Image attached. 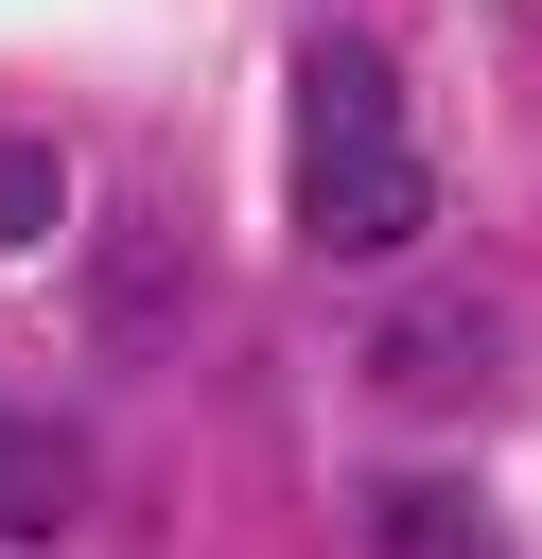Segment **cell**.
<instances>
[{
  "instance_id": "6da1fadb",
  "label": "cell",
  "mask_w": 542,
  "mask_h": 559,
  "mask_svg": "<svg viewBox=\"0 0 542 559\" xmlns=\"http://www.w3.org/2000/svg\"><path fill=\"white\" fill-rule=\"evenodd\" d=\"M297 227H315L332 262H402V245L437 227V175H420L402 87H385V52H367V35H332V52H315V87H297Z\"/></svg>"
},
{
  "instance_id": "7a4b0ae2",
  "label": "cell",
  "mask_w": 542,
  "mask_h": 559,
  "mask_svg": "<svg viewBox=\"0 0 542 559\" xmlns=\"http://www.w3.org/2000/svg\"><path fill=\"white\" fill-rule=\"evenodd\" d=\"M402 402H455V384H490V314H385V349H367Z\"/></svg>"
},
{
  "instance_id": "3957f363",
  "label": "cell",
  "mask_w": 542,
  "mask_h": 559,
  "mask_svg": "<svg viewBox=\"0 0 542 559\" xmlns=\"http://www.w3.org/2000/svg\"><path fill=\"white\" fill-rule=\"evenodd\" d=\"M367 542H385V559H490V524H472V507H455L437 472H402V489H367Z\"/></svg>"
},
{
  "instance_id": "277c9868",
  "label": "cell",
  "mask_w": 542,
  "mask_h": 559,
  "mask_svg": "<svg viewBox=\"0 0 542 559\" xmlns=\"http://www.w3.org/2000/svg\"><path fill=\"white\" fill-rule=\"evenodd\" d=\"M70 227V157L52 140H0V245H52Z\"/></svg>"
},
{
  "instance_id": "5b68a950",
  "label": "cell",
  "mask_w": 542,
  "mask_h": 559,
  "mask_svg": "<svg viewBox=\"0 0 542 559\" xmlns=\"http://www.w3.org/2000/svg\"><path fill=\"white\" fill-rule=\"evenodd\" d=\"M70 489H87V472H70V437H17V454H0V524H52Z\"/></svg>"
},
{
  "instance_id": "8992f818",
  "label": "cell",
  "mask_w": 542,
  "mask_h": 559,
  "mask_svg": "<svg viewBox=\"0 0 542 559\" xmlns=\"http://www.w3.org/2000/svg\"><path fill=\"white\" fill-rule=\"evenodd\" d=\"M0 454H17V419H0Z\"/></svg>"
}]
</instances>
